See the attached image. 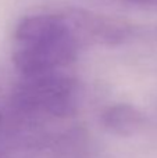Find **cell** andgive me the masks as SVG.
<instances>
[{"label": "cell", "instance_id": "6da1fadb", "mask_svg": "<svg viewBox=\"0 0 157 158\" xmlns=\"http://www.w3.org/2000/svg\"><path fill=\"white\" fill-rule=\"evenodd\" d=\"M14 64L24 77L57 72L77 57V33L63 17L31 15L15 29Z\"/></svg>", "mask_w": 157, "mask_h": 158}, {"label": "cell", "instance_id": "7a4b0ae2", "mask_svg": "<svg viewBox=\"0 0 157 158\" xmlns=\"http://www.w3.org/2000/svg\"><path fill=\"white\" fill-rule=\"evenodd\" d=\"M13 98L17 106L27 111L70 117L77 108V83L58 71L24 77Z\"/></svg>", "mask_w": 157, "mask_h": 158}, {"label": "cell", "instance_id": "3957f363", "mask_svg": "<svg viewBox=\"0 0 157 158\" xmlns=\"http://www.w3.org/2000/svg\"><path fill=\"white\" fill-rule=\"evenodd\" d=\"M102 122L107 131L118 136H134L145 125V117L139 110L128 104H117L107 108L102 115Z\"/></svg>", "mask_w": 157, "mask_h": 158}, {"label": "cell", "instance_id": "277c9868", "mask_svg": "<svg viewBox=\"0 0 157 158\" xmlns=\"http://www.w3.org/2000/svg\"><path fill=\"white\" fill-rule=\"evenodd\" d=\"M129 3H135V4H142V6H155L157 7V0H127Z\"/></svg>", "mask_w": 157, "mask_h": 158}]
</instances>
